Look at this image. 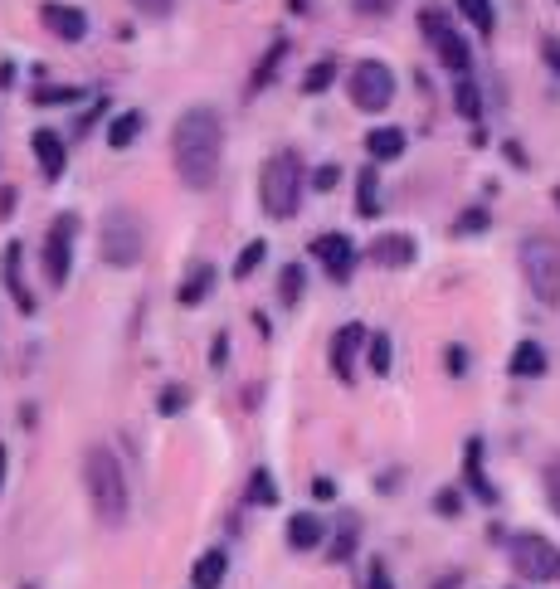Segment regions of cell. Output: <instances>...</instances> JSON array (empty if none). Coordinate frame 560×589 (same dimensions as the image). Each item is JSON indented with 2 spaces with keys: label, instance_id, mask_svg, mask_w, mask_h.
<instances>
[{
  "label": "cell",
  "instance_id": "cell-38",
  "mask_svg": "<svg viewBox=\"0 0 560 589\" xmlns=\"http://www.w3.org/2000/svg\"><path fill=\"white\" fill-rule=\"evenodd\" d=\"M366 589H395V585H390V570H385V560H371V575H366Z\"/></svg>",
  "mask_w": 560,
  "mask_h": 589
},
{
  "label": "cell",
  "instance_id": "cell-41",
  "mask_svg": "<svg viewBox=\"0 0 560 589\" xmlns=\"http://www.w3.org/2000/svg\"><path fill=\"white\" fill-rule=\"evenodd\" d=\"M336 181H341V171H336L332 161H327V166H317V171H312V185H317V190H332Z\"/></svg>",
  "mask_w": 560,
  "mask_h": 589
},
{
  "label": "cell",
  "instance_id": "cell-42",
  "mask_svg": "<svg viewBox=\"0 0 560 589\" xmlns=\"http://www.w3.org/2000/svg\"><path fill=\"white\" fill-rule=\"evenodd\" d=\"M434 507H439L444 516H453V512H458V492H453V487H444V492L434 497Z\"/></svg>",
  "mask_w": 560,
  "mask_h": 589
},
{
  "label": "cell",
  "instance_id": "cell-3",
  "mask_svg": "<svg viewBox=\"0 0 560 589\" xmlns=\"http://www.w3.org/2000/svg\"><path fill=\"white\" fill-rule=\"evenodd\" d=\"M259 200L268 220H293L302 205V156L298 151H273L263 161L259 176Z\"/></svg>",
  "mask_w": 560,
  "mask_h": 589
},
{
  "label": "cell",
  "instance_id": "cell-43",
  "mask_svg": "<svg viewBox=\"0 0 560 589\" xmlns=\"http://www.w3.org/2000/svg\"><path fill=\"white\" fill-rule=\"evenodd\" d=\"M541 54H546V64L560 74V39H541Z\"/></svg>",
  "mask_w": 560,
  "mask_h": 589
},
{
  "label": "cell",
  "instance_id": "cell-21",
  "mask_svg": "<svg viewBox=\"0 0 560 589\" xmlns=\"http://www.w3.org/2000/svg\"><path fill=\"white\" fill-rule=\"evenodd\" d=\"M366 151H371V161H395V156H405V132L400 127H375L366 137Z\"/></svg>",
  "mask_w": 560,
  "mask_h": 589
},
{
  "label": "cell",
  "instance_id": "cell-36",
  "mask_svg": "<svg viewBox=\"0 0 560 589\" xmlns=\"http://www.w3.org/2000/svg\"><path fill=\"white\" fill-rule=\"evenodd\" d=\"M546 497H551V507H556V516H560V458L546 463Z\"/></svg>",
  "mask_w": 560,
  "mask_h": 589
},
{
  "label": "cell",
  "instance_id": "cell-40",
  "mask_svg": "<svg viewBox=\"0 0 560 589\" xmlns=\"http://www.w3.org/2000/svg\"><path fill=\"white\" fill-rule=\"evenodd\" d=\"M132 5H137L142 15H151V20H161V15H171V5H176V0H132Z\"/></svg>",
  "mask_w": 560,
  "mask_h": 589
},
{
  "label": "cell",
  "instance_id": "cell-26",
  "mask_svg": "<svg viewBox=\"0 0 560 589\" xmlns=\"http://www.w3.org/2000/svg\"><path fill=\"white\" fill-rule=\"evenodd\" d=\"M356 541H361V521H356V516H346V521H341V531H336L332 555H327V560H336V565H346V560L356 555Z\"/></svg>",
  "mask_w": 560,
  "mask_h": 589
},
{
  "label": "cell",
  "instance_id": "cell-33",
  "mask_svg": "<svg viewBox=\"0 0 560 589\" xmlns=\"http://www.w3.org/2000/svg\"><path fill=\"white\" fill-rule=\"evenodd\" d=\"M186 385H166V390H161V395H156V409H161V414H181V409H186Z\"/></svg>",
  "mask_w": 560,
  "mask_h": 589
},
{
  "label": "cell",
  "instance_id": "cell-10",
  "mask_svg": "<svg viewBox=\"0 0 560 589\" xmlns=\"http://www.w3.org/2000/svg\"><path fill=\"white\" fill-rule=\"evenodd\" d=\"M312 258H322V268H327L332 283H346L351 268H356V244L346 234H317L312 239Z\"/></svg>",
  "mask_w": 560,
  "mask_h": 589
},
{
  "label": "cell",
  "instance_id": "cell-18",
  "mask_svg": "<svg viewBox=\"0 0 560 589\" xmlns=\"http://www.w3.org/2000/svg\"><path fill=\"white\" fill-rule=\"evenodd\" d=\"M224 570H229V555H224V551H205L195 565H190V585H195V589H220L224 585Z\"/></svg>",
  "mask_w": 560,
  "mask_h": 589
},
{
  "label": "cell",
  "instance_id": "cell-24",
  "mask_svg": "<svg viewBox=\"0 0 560 589\" xmlns=\"http://www.w3.org/2000/svg\"><path fill=\"white\" fill-rule=\"evenodd\" d=\"M453 108L463 112L468 122H478V117H483V93H478V83H473L468 74L453 83Z\"/></svg>",
  "mask_w": 560,
  "mask_h": 589
},
{
  "label": "cell",
  "instance_id": "cell-37",
  "mask_svg": "<svg viewBox=\"0 0 560 589\" xmlns=\"http://www.w3.org/2000/svg\"><path fill=\"white\" fill-rule=\"evenodd\" d=\"M210 366H215V370L229 366V336H224V332L210 341Z\"/></svg>",
  "mask_w": 560,
  "mask_h": 589
},
{
  "label": "cell",
  "instance_id": "cell-2",
  "mask_svg": "<svg viewBox=\"0 0 560 589\" xmlns=\"http://www.w3.org/2000/svg\"><path fill=\"white\" fill-rule=\"evenodd\" d=\"M83 487H88V502L103 526H122L127 512H132V492H127V473L117 463L108 443H93L83 453Z\"/></svg>",
  "mask_w": 560,
  "mask_h": 589
},
{
  "label": "cell",
  "instance_id": "cell-29",
  "mask_svg": "<svg viewBox=\"0 0 560 589\" xmlns=\"http://www.w3.org/2000/svg\"><path fill=\"white\" fill-rule=\"evenodd\" d=\"M390 351H395V346H390V336L375 332L371 341H366V366H371L375 375H390V366H395V361H390Z\"/></svg>",
  "mask_w": 560,
  "mask_h": 589
},
{
  "label": "cell",
  "instance_id": "cell-17",
  "mask_svg": "<svg viewBox=\"0 0 560 589\" xmlns=\"http://www.w3.org/2000/svg\"><path fill=\"white\" fill-rule=\"evenodd\" d=\"M322 541H327V521H322V516L298 512L288 521V546H293V551H317Z\"/></svg>",
  "mask_w": 560,
  "mask_h": 589
},
{
  "label": "cell",
  "instance_id": "cell-22",
  "mask_svg": "<svg viewBox=\"0 0 560 589\" xmlns=\"http://www.w3.org/2000/svg\"><path fill=\"white\" fill-rule=\"evenodd\" d=\"M210 288H215V268H210V263H195L176 297H181V307H195V302H205V297H210Z\"/></svg>",
  "mask_w": 560,
  "mask_h": 589
},
{
  "label": "cell",
  "instance_id": "cell-12",
  "mask_svg": "<svg viewBox=\"0 0 560 589\" xmlns=\"http://www.w3.org/2000/svg\"><path fill=\"white\" fill-rule=\"evenodd\" d=\"M361 341H371L361 322H346V327L332 336V370H336V380H351V375H356V356H361Z\"/></svg>",
  "mask_w": 560,
  "mask_h": 589
},
{
  "label": "cell",
  "instance_id": "cell-8",
  "mask_svg": "<svg viewBox=\"0 0 560 589\" xmlns=\"http://www.w3.org/2000/svg\"><path fill=\"white\" fill-rule=\"evenodd\" d=\"M346 93H351V103L361 112H385L395 103V74H390V64H380V59H361L351 78H346Z\"/></svg>",
  "mask_w": 560,
  "mask_h": 589
},
{
  "label": "cell",
  "instance_id": "cell-1",
  "mask_svg": "<svg viewBox=\"0 0 560 589\" xmlns=\"http://www.w3.org/2000/svg\"><path fill=\"white\" fill-rule=\"evenodd\" d=\"M224 161V122L215 108H186L171 127V166L181 185L210 190Z\"/></svg>",
  "mask_w": 560,
  "mask_h": 589
},
{
  "label": "cell",
  "instance_id": "cell-48",
  "mask_svg": "<svg viewBox=\"0 0 560 589\" xmlns=\"http://www.w3.org/2000/svg\"><path fill=\"white\" fill-rule=\"evenodd\" d=\"M556 205H560V185H556Z\"/></svg>",
  "mask_w": 560,
  "mask_h": 589
},
{
  "label": "cell",
  "instance_id": "cell-31",
  "mask_svg": "<svg viewBox=\"0 0 560 589\" xmlns=\"http://www.w3.org/2000/svg\"><path fill=\"white\" fill-rule=\"evenodd\" d=\"M302 283H307L302 263H288V268H283V278H278V302H283V307H293V302L302 297Z\"/></svg>",
  "mask_w": 560,
  "mask_h": 589
},
{
  "label": "cell",
  "instance_id": "cell-4",
  "mask_svg": "<svg viewBox=\"0 0 560 589\" xmlns=\"http://www.w3.org/2000/svg\"><path fill=\"white\" fill-rule=\"evenodd\" d=\"M98 239H103V263H112V268H137L142 254H147V224H142V215H132L122 205H112L103 215Z\"/></svg>",
  "mask_w": 560,
  "mask_h": 589
},
{
  "label": "cell",
  "instance_id": "cell-27",
  "mask_svg": "<svg viewBox=\"0 0 560 589\" xmlns=\"http://www.w3.org/2000/svg\"><path fill=\"white\" fill-rule=\"evenodd\" d=\"M458 10H463V20H468V25H478V35H492V30H497L492 0H458Z\"/></svg>",
  "mask_w": 560,
  "mask_h": 589
},
{
  "label": "cell",
  "instance_id": "cell-19",
  "mask_svg": "<svg viewBox=\"0 0 560 589\" xmlns=\"http://www.w3.org/2000/svg\"><path fill=\"white\" fill-rule=\"evenodd\" d=\"M283 59H288V39H273V44H268V54L259 59V69L249 74V98H254V93H263V88L273 83V74L283 69Z\"/></svg>",
  "mask_w": 560,
  "mask_h": 589
},
{
  "label": "cell",
  "instance_id": "cell-6",
  "mask_svg": "<svg viewBox=\"0 0 560 589\" xmlns=\"http://www.w3.org/2000/svg\"><path fill=\"white\" fill-rule=\"evenodd\" d=\"M419 30H424V39L434 44V54H439V64H444L448 74H468L473 69V49H468V39L453 30V20H448V10H439V5H424L419 10Z\"/></svg>",
  "mask_w": 560,
  "mask_h": 589
},
{
  "label": "cell",
  "instance_id": "cell-30",
  "mask_svg": "<svg viewBox=\"0 0 560 589\" xmlns=\"http://www.w3.org/2000/svg\"><path fill=\"white\" fill-rule=\"evenodd\" d=\"M336 78V59H317L307 74H302V93H327Z\"/></svg>",
  "mask_w": 560,
  "mask_h": 589
},
{
  "label": "cell",
  "instance_id": "cell-15",
  "mask_svg": "<svg viewBox=\"0 0 560 589\" xmlns=\"http://www.w3.org/2000/svg\"><path fill=\"white\" fill-rule=\"evenodd\" d=\"M414 254H419V249H414L410 234H380V239L371 244V258L380 263V268H410Z\"/></svg>",
  "mask_w": 560,
  "mask_h": 589
},
{
  "label": "cell",
  "instance_id": "cell-23",
  "mask_svg": "<svg viewBox=\"0 0 560 589\" xmlns=\"http://www.w3.org/2000/svg\"><path fill=\"white\" fill-rule=\"evenodd\" d=\"M512 375H546V351H541V341H517V351H512Z\"/></svg>",
  "mask_w": 560,
  "mask_h": 589
},
{
  "label": "cell",
  "instance_id": "cell-34",
  "mask_svg": "<svg viewBox=\"0 0 560 589\" xmlns=\"http://www.w3.org/2000/svg\"><path fill=\"white\" fill-rule=\"evenodd\" d=\"M483 229H487V210H483V205L463 210V215H458V224H453V234H483Z\"/></svg>",
  "mask_w": 560,
  "mask_h": 589
},
{
  "label": "cell",
  "instance_id": "cell-45",
  "mask_svg": "<svg viewBox=\"0 0 560 589\" xmlns=\"http://www.w3.org/2000/svg\"><path fill=\"white\" fill-rule=\"evenodd\" d=\"M15 210V190L10 185H0V215H10Z\"/></svg>",
  "mask_w": 560,
  "mask_h": 589
},
{
  "label": "cell",
  "instance_id": "cell-13",
  "mask_svg": "<svg viewBox=\"0 0 560 589\" xmlns=\"http://www.w3.org/2000/svg\"><path fill=\"white\" fill-rule=\"evenodd\" d=\"M30 147H35L39 171H44L49 181H59V176H64V166H69V151H64V137H59V132H49V127H39L35 137H30Z\"/></svg>",
  "mask_w": 560,
  "mask_h": 589
},
{
  "label": "cell",
  "instance_id": "cell-14",
  "mask_svg": "<svg viewBox=\"0 0 560 589\" xmlns=\"http://www.w3.org/2000/svg\"><path fill=\"white\" fill-rule=\"evenodd\" d=\"M0 283H5V293L15 297V307L30 317L35 312V297H30V288H25V278H20V244L10 239L5 244V254H0Z\"/></svg>",
  "mask_w": 560,
  "mask_h": 589
},
{
  "label": "cell",
  "instance_id": "cell-46",
  "mask_svg": "<svg viewBox=\"0 0 560 589\" xmlns=\"http://www.w3.org/2000/svg\"><path fill=\"white\" fill-rule=\"evenodd\" d=\"M434 589H458V575H444V580H439Z\"/></svg>",
  "mask_w": 560,
  "mask_h": 589
},
{
  "label": "cell",
  "instance_id": "cell-9",
  "mask_svg": "<svg viewBox=\"0 0 560 589\" xmlns=\"http://www.w3.org/2000/svg\"><path fill=\"white\" fill-rule=\"evenodd\" d=\"M74 234H78V220L74 215H59L54 229L44 234V278L49 288H64L69 283V263H74Z\"/></svg>",
  "mask_w": 560,
  "mask_h": 589
},
{
  "label": "cell",
  "instance_id": "cell-44",
  "mask_svg": "<svg viewBox=\"0 0 560 589\" xmlns=\"http://www.w3.org/2000/svg\"><path fill=\"white\" fill-rule=\"evenodd\" d=\"M312 492H317V497L327 502V497H336V482H332V478H317V482H312Z\"/></svg>",
  "mask_w": 560,
  "mask_h": 589
},
{
  "label": "cell",
  "instance_id": "cell-39",
  "mask_svg": "<svg viewBox=\"0 0 560 589\" xmlns=\"http://www.w3.org/2000/svg\"><path fill=\"white\" fill-rule=\"evenodd\" d=\"M444 366H448V375H463V370H468V351H463V346H448Z\"/></svg>",
  "mask_w": 560,
  "mask_h": 589
},
{
  "label": "cell",
  "instance_id": "cell-28",
  "mask_svg": "<svg viewBox=\"0 0 560 589\" xmlns=\"http://www.w3.org/2000/svg\"><path fill=\"white\" fill-rule=\"evenodd\" d=\"M244 502H254V507H273V502H278V487H273V473H268V468H254Z\"/></svg>",
  "mask_w": 560,
  "mask_h": 589
},
{
  "label": "cell",
  "instance_id": "cell-16",
  "mask_svg": "<svg viewBox=\"0 0 560 589\" xmlns=\"http://www.w3.org/2000/svg\"><path fill=\"white\" fill-rule=\"evenodd\" d=\"M463 482H468V492L478 497V502H497V492H492V482L483 478V439H468V448H463Z\"/></svg>",
  "mask_w": 560,
  "mask_h": 589
},
{
  "label": "cell",
  "instance_id": "cell-11",
  "mask_svg": "<svg viewBox=\"0 0 560 589\" xmlns=\"http://www.w3.org/2000/svg\"><path fill=\"white\" fill-rule=\"evenodd\" d=\"M39 20H44L49 35L69 39V44H78V39L88 35V15H83L78 5H64V0H44V5H39Z\"/></svg>",
  "mask_w": 560,
  "mask_h": 589
},
{
  "label": "cell",
  "instance_id": "cell-35",
  "mask_svg": "<svg viewBox=\"0 0 560 589\" xmlns=\"http://www.w3.org/2000/svg\"><path fill=\"white\" fill-rule=\"evenodd\" d=\"M83 98V88H39L35 103L39 108H49V103H78Z\"/></svg>",
  "mask_w": 560,
  "mask_h": 589
},
{
  "label": "cell",
  "instance_id": "cell-5",
  "mask_svg": "<svg viewBox=\"0 0 560 589\" xmlns=\"http://www.w3.org/2000/svg\"><path fill=\"white\" fill-rule=\"evenodd\" d=\"M507 560H512V570H517L522 580H531V585L560 580V546L546 541V536H536V531L512 536V541H507Z\"/></svg>",
  "mask_w": 560,
  "mask_h": 589
},
{
  "label": "cell",
  "instance_id": "cell-32",
  "mask_svg": "<svg viewBox=\"0 0 560 589\" xmlns=\"http://www.w3.org/2000/svg\"><path fill=\"white\" fill-rule=\"evenodd\" d=\"M263 254H268V244H263V239H254V244H249L244 254L234 258V278L244 283V278H249V273H254V268H259V263H263Z\"/></svg>",
  "mask_w": 560,
  "mask_h": 589
},
{
  "label": "cell",
  "instance_id": "cell-25",
  "mask_svg": "<svg viewBox=\"0 0 560 589\" xmlns=\"http://www.w3.org/2000/svg\"><path fill=\"white\" fill-rule=\"evenodd\" d=\"M137 132H142V112H117L108 122V147H132L137 142Z\"/></svg>",
  "mask_w": 560,
  "mask_h": 589
},
{
  "label": "cell",
  "instance_id": "cell-7",
  "mask_svg": "<svg viewBox=\"0 0 560 589\" xmlns=\"http://www.w3.org/2000/svg\"><path fill=\"white\" fill-rule=\"evenodd\" d=\"M522 273L526 288L541 297V302H560V244L546 234H531L522 239Z\"/></svg>",
  "mask_w": 560,
  "mask_h": 589
},
{
  "label": "cell",
  "instance_id": "cell-47",
  "mask_svg": "<svg viewBox=\"0 0 560 589\" xmlns=\"http://www.w3.org/2000/svg\"><path fill=\"white\" fill-rule=\"evenodd\" d=\"M5 458H10V453H5V443H0V487H5Z\"/></svg>",
  "mask_w": 560,
  "mask_h": 589
},
{
  "label": "cell",
  "instance_id": "cell-20",
  "mask_svg": "<svg viewBox=\"0 0 560 589\" xmlns=\"http://www.w3.org/2000/svg\"><path fill=\"white\" fill-rule=\"evenodd\" d=\"M356 215L361 220L380 215V176H375V166H361V176H356Z\"/></svg>",
  "mask_w": 560,
  "mask_h": 589
}]
</instances>
